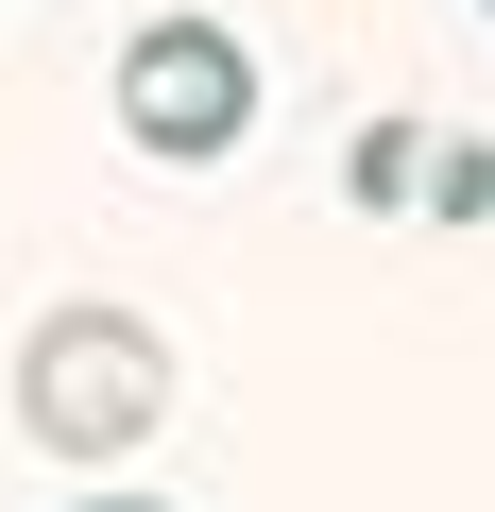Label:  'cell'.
Segmentation results:
<instances>
[{
  "label": "cell",
  "mask_w": 495,
  "mask_h": 512,
  "mask_svg": "<svg viewBox=\"0 0 495 512\" xmlns=\"http://www.w3.org/2000/svg\"><path fill=\"white\" fill-rule=\"evenodd\" d=\"M18 427H35L52 461H137V444L171 427V342H154L137 308H52V325L18 342Z\"/></svg>",
  "instance_id": "1"
},
{
  "label": "cell",
  "mask_w": 495,
  "mask_h": 512,
  "mask_svg": "<svg viewBox=\"0 0 495 512\" xmlns=\"http://www.w3.org/2000/svg\"><path fill=\"white\" fill-rule=\"evenodd\" d=\"M120 137L171 154V171L239 154V137H257V52H239L222 18H154V35L120 52Z\"/></svg>",
  "instance_id": "2"
},
{
  "label": "cell",
  "mask_w": 495,
  "mask_h": 512,
  "mask_svg": "<svg viewBox=\"0 0 495 512\" xmlns=\"http://www.w3.org/2000/svg\"><path fill=\"white\" fill-rule=\"evenodd\" d=\"M410 188H427V137L376 120V137H359V205H410Z\"/></svg>",
  "instance_id": "3"
},
{
  "label": "cell",
  "mask_w": 495,
  "mask_h": 512,
  "mask_svg": "<svg viewBox=\"0 0 495 512\" xmlns=\"http://www.w3.org/2000/svg\"><path fill=\"white\" fill-rule=\"evenodd\" d=\"M427 205H444V222H478V205H495V154H478V137H461V154L427 137Z\"/></svg>",
  "instance_id": "4"
},
{
  "label": "cell",
  "mask_w": 495,
  "mask_h": 512,
  "mask_svg": "<svg viewBox=\"0 0 495 512\" xmlns=\"http://www.w3.org/2000/svg\"><path fill=\"white\" fill-rule=\"evenodd\" d=\"M86 512H171V495H86Z\"/></svg>",
  "instance_id": "5"
},
{
  "label": "cell",
  "mask_w": 495,
  "mask_h": 512,
  "mask_svg": "<svg viewBox=\"0 0 495 512\" xmlns=\"http://www.w3.org/2000/svg\"><path fill=\"white\" fill-rule=\"evenodd\" d=\"M478 18H495V0H478Z\"/></svg>",
  "instance_id": "6"
}]
</instances>
